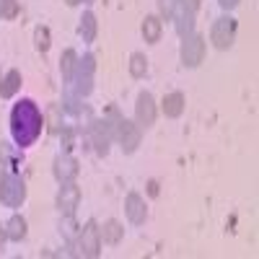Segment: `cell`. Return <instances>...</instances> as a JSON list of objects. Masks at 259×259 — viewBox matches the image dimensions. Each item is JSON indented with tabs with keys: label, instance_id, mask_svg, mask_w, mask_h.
<instances>
[{
	"label": "cell",
	"instance_id": "6da1fadb",
	"mask_svg": "<svg viewBox=\"0 0 259 259\" xmlns=\"http://www.w3.org/2000/svg\"><path fill=\"white\" fill-rule=\"evenodd\" d=\"M45 127V117H41L39 106L31 99H24L13 106L11 112V135L16 140L18 148H29L36 143V138L41 135Z\"/></svg>",
	"mask_w": 259,
	"mask_h": 259
},
{
	"label": "cell",
	"instance_id": "7a4b0ae2",
	"mask_svg": "<svg viewBox=\"0 0 259 259\" xmlns=\"http://www.w3.org/2000/svg\"><path fill=\"white\" fill-rule=\"evenodd\" d=\"M109 117H112V122H114V124H112V127H114V138L119 140L122 150H124V153H135L138 145H140V124L119 117L117 109H112Z\"/></svg>",
	"mask_w": 259,
	"mask_h": 259
},
{
	"label": "cell",
	"instance_id": "3957f363",
	"mask_svg": "<svg viewBox=\"0 0 259 259\" xmlns=\"http://www.w3.org/2000/svg\"><path fill=\"white\" fill-rule=\"evenodd\" d=\"M0 202L6 207H21L26 202V184L16 171H8L0 177Z\"/></svg>",
	"mask_w": 259,
	"mask_h": 259
},
{
	"label": "cell",
	"instance_id": "277c9868",
	"mask_svg": "<svg viewBox=\"0 0 259 259\" xmlns=\"http://www.w3.org/2000/svg\"><path fill=\"white\" fill-rule=\"evenodd\" d=\"M94 73H96V60H94V55H85L83 60H78L75 73H73L78 96H89V94L94 91Z\"/></svg>",
	"mask_w": 259,
	"mask_h": 259
},
{
	"label": "cell",
	"instance_id": "5b68a950",
	"mask_svg": "<svg viewBox=\"0 0 259 259\" xmlns=\"http://www.w3.org/2000/svg\"><path fill=\"white\" fill-rule=\"evenodd\" d=\"M182 62H184V68H197V65L202 62L205 57V36L202 34H187L182 36Z\"/></svg>",
	"mask_w": 259,
	"mask_h": 259
},
{
	"label": "cell",
	"instance_id": "8992f818",
	"mask_svg": "<svg viewBox=\"0 0 259 259\" xmlns=\"http://www.w3.org/2000/svg\"><path fill=\"white\" fill-rule=\"evenodd\" d=\"M233 39H236V18L221 16V18L212 24V29H210V41H212L218 50H228V47L233 45Z\"/></svg>",
	"mask_w": 259,
	"mask_h": 259
},
{
	"label": "cell",
	"instance_id": "52a82bcc",
	"mask_svg": "<svg viewBox=\"0 0 259 259\" xmlns=\"http://www.w3.org/2000/svg\"><path fill=\"white\" fill-rule=\"evenodd\" d=\"M99 251H101L99 226H96V221H89L78 233V254L80 256H99Z\"/></svg>",
	"mask_w": 259,
	"mask_h": 259
},
{
	"label": "cell",
	"instance_id": "ba28073f",
	"mask_svg": "<svg viewBox=\"0 0 259 259\" xmlns=\"http://www.w3.org/2000/svg\"><path fill=\"white\" fill-rule=\"evenodd\" d=\"M112 138H114V127L109 124V119H96V122H91V140H94V145H96V153H99V156L109 153Z\"/></svg>",
	"mask_w": 259,
	"mask_h": 259
},
{
	"label": "cell",
	"instance_id": "9c48e42d",
	"mask_svg": "<svg viewBox=\"0 0 259 259\" xmlns=\"http://www.w3.org/2000/svg\"><path fill=\"white\" fill-rule=\"evenodd\" d=\"M78 171H80V166H78V161H75L70 153H62V156L55 158V179H57L60 184L73 182V179L78 177Z\"/></svg>",
	"mask_w": 259,
	"mask_h": 259
},
{
	"label": "cell",
	"instance_id": "30bf717a",
	"mask_svg": "<svg viewBox=\"0 0 259 259\" xmlns=\"http://www.w3.org/2000/svg\"><path fill=\"white\" fill-rule=\"evenodd\" d=\"M135 119L140 127H150L156 122V101L148 91H143L138 96V104H135Z\"/></svg>",
	"mask_w": 259,
	"mask_h": 259
},
{
	"label": "cell",
	"instance_id": "8fae6325",
	"mask_svg": "<svg viewBox=\"0 0 259 259\" xmlns=\"http://www.w3.org/2000/svg\"><path fill=\"white\" fill-rule=\"evenodd\" d=\"M78 202H80V189H78L73 182L62 184V187H60V194H57V207H60V212H62V215H73L75 207H78Z\"/></svg>",
	"mask_w": 259,
	"mask_h": 259
},
{
	"label": "cell",
	"instance_id": "7c38bea8",
	"mask_svg": "<svg viewBox=\"0 0 259 259\" xmlns=\"http://www.w3.org/2000/svg\"><path fill=\"white\" fill-rule=\"evenodd\" d=\"M124 212L133 226H143L145 218H148V210H145V200L140 197L138 192H130L124 197Z\"/></svg>",
	"mask_w": 259,
	"mask_h": 259
},
{
	"label": "cell",
	"instance_id": "4fadbf2b",
	"mask_svg": "<svg viewBox=\"0 0 259 259\" xmlns=\"http://www.w3.org/2000/svg\"><path fill=\"white\" fill-rule=\"evenodd\" d=\"M161 112H163L166 117H171V119L182 117V112H184V94H179V91L166 94L163 101H161Z\"/></svg>",
	"mask_w": 259,
	"mask_h": 259
},
{
	"label": "cell",
	"instance_id": "5bb4252c",
	"mask_svg": "<svg viewBox=\"0 0 259 259\" xmlns=\"http://www.w3.org/2000/svg\"><path fill=\"white\" fill-rule=\"evenodd\" d=\"M161 31H163L161 18L158 16H145V21H143V36H145L148 45H156V41L161 39Z\"/></svg>",
	"mask_w": 259,
	"mask_h": 259
},
{
	"label": "cell",
	"instance_id": "9a60e30c",
	"mask_svg": "<svg viewBox=\"0 0 259 259\" xmlns=\"http://www.w3.org/2000/svg\"><path fill=\"white\" fill-rule=\"evenodd\" d=\"M18 89H21V73L18 70H8L6 78L0 80V99H13Z\"/></svg>",
	"mask_w": 259,
	"mask_h": 259
},
{
	"label": "cell",
	"instance_id": "2e32d148",
	"mask_svg": "<svg viewBox=\"0 0 259 259\" xmlns=\"http://www.w3.org/2000/svg\"><path fill=\"white\" fill-rule=\"evenodd\" d=\"M99 236L104 244H119L124 236V228L119 226V221H106L104 228H99Z\"/></svg>",
	"mask_w": 259,
	"mask_h": 259
},
{
	"label": "cell",
	"instance_id": "e0dca14e",
	"mask_svg": "<svg viewBox=\"0 0 259 259\" xmlns=\"http://www.w3.org/2000/svg\"><path fill=\"white\" fill-rule=\"evenodd\" d=\"M78 34L83 41H94L96 39V16L91 11H85L80 16V24H78Z\"/></svg>",
	"mask_w": 259,
	"mask_h": 259
},
{
	"label": "cell",
	"instance_id": "ac0fdd59",
	"mask_svg": "<svg viewBox=\"0 0 259 259\" xmlns=\"http://www.w3.org/2000/svg\"><path fill=\"white\" fill-rule=\"evenodd\" d=\"M75 65H78V55H75V50H65L62 57H60V70H62V80H65V83H70V80H73Z\"/></svg>",
	"mask_w": 259,
	"mask_h": 259
},
{
	"label": "cell",
	"instance_id": "d6986e66",
	"mask_svg": "<svg viewBox=\"0 0 259 259\" xmlns=\"http://www.w3.org/2000/svg\"><path fill=\"white\" fill-rule=\"evenodd\" d=\"M6 233L11 241H24L26 239V221L21 215H13V218L6 223Z\"/></svg>",
	"mask_w": 259,
	"mask_h": 259
},
{
	"label": "cell",
	"instance_id": "ffe728a7",
	"mask_svg": "<svg viewBox=\"0 0 259 259\" xmlns=\"http://www.w3.org/2000/svg\"><path fill=\"white\" fill-rule=\"evenodd\" d=\"M62 104H52L50 109H47V127H50V133L52 135H60V130H62Z\"/></svg>",
	"mask_w": 259,
	"mask_h": 259
},
{
	"label": "cell",
	"instance_id": "44dd1931",
	"mask_svg": "<svg viewBox=\"0 0 259 259\" xmlns=\"http://www.w3.org/2000/svg\"><path fill=\"white\" fill-rule=\"evenodd\" d=\"M148 73V60L143 52H135L133 57H130V75L133 78H143Z\"/></svg>",
	"mask_w": 259,
	"mask_h": 259
},
{
	"label": "cell",
	"instance_id": "7402d4cb",
	"mask_svg": "<svg viewBox=\"0 0 259 259\" xmlns=\"http://www.w3.org/2000/svg\"><path fill=\"white\" fill-rule=\"evenodd\" d=\"M50 39H52V36H50V29H47V26H36V29H34V45H36L39 52H47V50H50V45H52Z\"/></svg>",
	"mask_w": 259,
	"mask_h": 259
},
{
	"label": "cell",
	"instance_id": "603a6c76",
	"mask_svg": "<svg viewBox=\"0 0 259 259\" xmlns=\"http://www.w3.org/2000/svg\"><path fill=\"white\" fill-rule=\"evenodd\" d=\"M60 135H62V150H65V153H70L73 143H75V130H73V127H62Z\"/></svg>",
	"mask_w": 259,
	"mask_h": 259
},
{
	"label": "cell",
	"instance_id": "cb8c5ba5",
	"mask_svg": "<svg viewBox=\"0 0 259 259\" xmlns=\"http://www.w3.org/2000/svg\"><path fill=\"white\" fill-rule=\"evenodd\" d=\"M18 3L16 0H0V18H16Z\"/></svg>",
	"mask_w": 259,
	"mask_h": 259
},
{
	"label": "cell",
	"instance_id": "d4e9b609",
	"mask_svg": "<svg viewBox=\"0 0 259 259\" xmlns=\"http://www.w3.org/2000/svg\"><path fill=\"white\" fill-rule=\"evenodd\" d=\"M182 3H184L192 13H197V8H200V0H182Z\"/></svg>",
	"mask_w": 259,
	"mask_h": 259
},
{
	"label": "cell",
	"instance_id": "484cf974",
	"mask_svg": "<svg viewBox=\"0 0 259 259\" xmlns=\"http://www.w3.org/2000/svg\"><path fill=\"white\" fill-rule=\"evenodd\" d=\"M218 3H221V8L231 11V8H236V6H239V0H218Z\"/></svg>",
	"mask_w": 259,
	"mask_h": 259
},
{
	"label": "cell",
	"instance_id": "4316f807",
	"mask_svg": "<svg viewBox=\"0 0 259 259\" xmlns=\"http://www.w3.org/2000/svg\"><path fill=\"white\" fill-rule=\"evenodd\" d=\"M148 192H150V197H156L158 194V182H148Z\"/></svg>",
	"mask_w": 259,
	"mask_h": 259
},
{
	"label": "cell",
	"instance_id": "83f0119b",
	"mask_svg": "<svg viewBox=\"0 0 259 259\" xmlns=\"http://www.w3.org/2000/svg\"><path fill=\"white\" fill-rule=\"evenodd\" d=\"M6 239H8V233H6V226H0V249H3Z\"/></svg>",
	"mask_w": 259,
	"mask_h": 259
},
{
	"label": "cell",
	"instance_id": "f1b7e54d",
	"mask_svg": "<svg viewBox=\"0 0 259 259\" xmlns=\"http://www.w3.org/2000/svg\"><path fill=\"white\" fill-rule=\"evenodd\" d=\"M65 3H68V6H78V3H80V0H65Z\"/></svg>",
	"mask_w": 259,
	"mask_h": 259
},
{
	"label": "cell",
	"instance_id": "f546056e",
	"mask_svg": "<svg viewBox=\"0 0 259 259\" xmlns=\"http://www.w3.org/2000/svg\"><path fill=\"white\" fill-rule=\"evenodd\" d=\"M83 3H94V0H83Z\"/></svg>",
	"mask_w": 259,
	"mask_h": 259
}]
</instances>
